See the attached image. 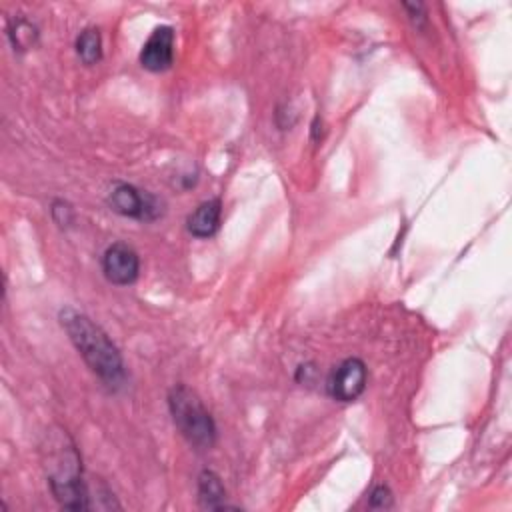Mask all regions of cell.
Returning a JSON list of instances; mask_svg holds the SVG:
<instances>
[{
	"instance_id": "1",
	"label": "cell",
	"mask_w": 512,
	"mask_h": 512,
	"mask_svg": "<svg viewBox=\"0 0 512 512\" xmlns=\"http://www.w3.org/2000/svg\"><path fill=\"white\" fill-rule=\"evenodd\" d=\"M60 324L68 332L84 362L104 384L116 388L124 382L122 356L98 324H94L86 314L72 308H64L60 312Z\"/></svg>"
},
{
	"instance_id": "2",
	"label": "cell",
	"mask_w": 512,
	"mask_h": 512,
	"mask_svg": "<svg viewBox=\"0 0 512 512\" xmlns=\"http://www.w3.org/2000/svg\"><path fill=\"white\" fill-rule=\"evenodd\" d=\"M46 452V468H48V486L60 506L70 510H86L88 508V488L82 478V462L80 454L66 434V430L48 432Z\"/></svg>"
},
{
	"instance_id": "3",
	"label": "cell",
	"mask_w": 512,
	"mask_h": 512,
	"mask_svg": "<svg viewBox=\"0 0 512 512\" xmlns=\"http://www.w3.org/2000/svg\"><path fill=\"white\" fill-rule=\"evenodd\" d=\"M172 420L180 434L198 448H210L216 440V426L202 400L190 388L178 384L168 394Z\"/></svg>"
},
{
	"instance_id": "4",
	"label": "cell",
	"mask_w": 512,
	"mask_h": 512,
	"mask_svg": "<svg viewBox=\"0 0 512 512\" xmlns=\"http://www.w3.org/2000/svg\"><path fill=\"white\" fill-rule=\"evenodd\" d=\"M366 382V364L360 358H346L330 372L326 388L336 402H354L366 390Z\"/></svg>"
},
{
	"instance_id": "5",
	"label": "cell",
	"mask_w": 512,
	"mask_h": 512,
	"mask_svg": "<svg viewBox=\"0 0 512 512\" xmlns=\"http://www.w3.org/2000/svg\"><path fill=\"white\" fill-rule=\"evenodd\" d=\"M104 276L118 286L132 284L140 272V258L136 250L124 242H114L102 256Z\"/></svg>"
},
{
	"instance_id": "6",
	"label": "cell",
	"mask_w": 512,
	"mask_h": 512,
	"mask_svg": "<svg viewBox=\"0 0 512 512\" xmlns=\"http://www.w3.org/2000/svg\"><path fill=\"white\" fill-rule=\"evenodd\" d=\"M108 202L114 212L138 220H152L160 214L158 202L150 194H142L132 184H116Z\"/></svg>"
},
{
	"instance_id": "7",
	"label": "cell",
	"mask_w": 512,
	"mask_h": 512,
	"mask_svg": "<svg viewBox=\"0 0 512 512\" xmlns=\"http://www.w3.org/2000/svg\"><path fill=\"white\" fill-rule=\"evenodd\" d=\"M174 60V30L170 26H158L148 36L140 50V64L150 72H162L170 68Z\"/></svg>"
},
{
	"instance_id": "8",
	"label": "cell",
	"mask_w": 512,
	"mask_h": 512,
	"mask_svg": "<svg viewBox=\"0 0 512 512\" xmlns=\"http://www.w3.org/2000/svg\"><path fill=\"white\" fill-rule=\"evenodd\" d=\"M220 218H222V204L218 198H212L194 208V212L186 220V226L192 236L210 238L216 234L220 226Z\"/></svg>"
},
{
	"instance_id": "9",
	"label": "cell",
	"mask_w": 512,
	"mask_h": 512,
	"mask_svg": "<svg viewBox=\"0 0 512 512\" xmlns=\"http://www.w3.org/2000/svg\"><path fill=\"white\" fill-rule=\"evenodd\" d=\"M198 496L204 508H212V510H222L228 508L226 500V490L222 486V480L216 472L212 470H204L198 476Z\"/></svg>"
},
{
	"instance_id": "10",
	"label": "cell",
	"mask_w": 512,
	"mask_h": 512,
	"mask_svg": "<svg viewBox=\"0 0 512 512\" xmlns=\"http://www.w3.org/2000/svg\"><path fill=\"white\" fill-rule=\"evenodd\" d=\"M76 54L84 64H96L102 58V40L96 28H84L76 38Z\"/></svg>"
},
{
	"instance_id": "11",
	"label": "cell",
	"mask_w": 512,
	"mask_h": 512,
	"mask_svg": "<svg viewBox=\"0 0 512 512\" xmlns=\"http://www.w3.org/2000/svg\"><path fill=\"white\" fill-rule=\"evenodd\" d=\"M8 36L14 44V48L18 50H28L36 44V38H38V30L34 24H30L28 20L24 18H18L12 22V26L8 28Z\"/></svg>"
},
{
	"instance_id": "12",
	"label": "cell",
	"mask_w": 512,
	"mask_h": 512,
	"mask_svg": "<svg viewBox=\"0 0 512 512\" xmlns=\"http://www.w3.org/2000/svg\"><path fill=\"white\" fill-rule=\"evenodd\" d=\"M392 506V492L388 490V486H376L370 494V508H390Z\"/></svg>"
}]
</instances>
